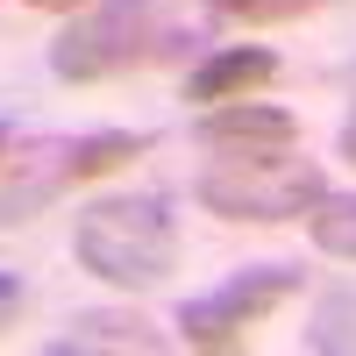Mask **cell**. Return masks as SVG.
Returning a JSON list of instances; mask_svg holds the SVG:
<instances>
[{"label":"cell","instance_id":"obj_1","mask_svg":"<svg viewBox=\"0 0 356 356\" xmlns=\"http://www.w3.org/2000/svg\"><path fill=\"white\" fill-rule=\"evenodd\" d=\"M72 257L79 271H93L107 285H157L178 257V221L164 193H114L93 200L72 221Z\"/></svg>","mask_w":356,"mask_h":356},{"label":"cell","instance_id":"obj_2","mask_svg":"<svg viewBox=\"0 0 356 356\" xmlns=\"http://www.w3.org/2000/svg\"><path fill=\"white\" fill-rule=\"evenodd\" d=\"M200 207L221 221H300L314 214V200L328 193L314 157H292V150H257V157H221L200 171Z\"/></svg>","mask_w":356,"mask_h":356},{"label":"cell","instance_id":"obj_3","mask_svg":"<svg viewBox=\"0 0 356 356\" xmlns=\"http://www.w3.org/2000/svg\"><path fill=\"white\" fill-rule=\"evenodd\" d=\"M157 36V8L150 0H86V15L57 29L50 43V72L65 86H93V79H114L129 72Z\"/></svg>","mask_w":356,"mask_h":356},{"label":"cell","instance_id":"obj_4","mask_svg":"<svg viewBox=\"0 0 356 356\" xmlns=\"http://www.w3.org/2000/svg\"><path fill=\"white\" fill-rule=\"evenodd\" d=\"M292 292H300V271H292V264H250V271L221 278L214 292L186 300L178 307V328H186L193 349H228V342H243V328H257L271 307H285Z\"/></svg>","mask_w":356,"mask_h":356},{"label":"cell","instance_id":"obj_5","mask_svg":"<svg viewBox=\"0 0 356 356\" xmlns=\"http://www.w3.org/2000/svg\"><path fill=\"white\" fill-rule=\"evenodd\" d=\"M65 186H79V171H72V136H36V143H22V150L0 164V228L36 221Z\"/></svg>","mask_w":356,"mask_h":356},{"label":"cell","instance_id":"obj_6","mask_svg":"<svg viewBox=\"0 0 356 356\" xmlns=\"http://www.w3.org/2000/svg\"><path fill=\"white\" fill-rule=\"evenodd\" d=\"M200 150L214 157H257V150H292V136H300V122H292L285 107H264V100H221L200 114Z\"/></svg>","mask_w":356,"mask_h":356},{"label":"cell","instance_id":"obj_7","mask_svg":"<svg viewBox=\"0 0 356 356\" xmlns=\"http://www.w3.org/2000/svg\"><path fill=\"white\" fill-rule=\"evenodd\" d=\"M171 335L150 328L143 314L129 307H93V314H72L65 335H50V356H164Z\"/></svg>","mask_w":356,"mask_h":356},{"label":"cell","instance_id":"obj_8","mask_svg":"<svg viewBox=\"0 0 356 356\" xmlns=\"http://www.w3.org/2000/svg\"><path fill=\"white\" fill-rule=\"evenodd\" d=\"M271 79H278V50H264V43H228V50L207 57V65L186 72V100L221 107V100H243V93H257V86H271Z\"/></svg>","mask_w":356,"mask_h":356},{"label":"cell","instance_id":"obj_9","mask_svg":"<svg viewBox=\"0 0 356 356\" xmlns=\"http://www.w3.org/2000/svg\"><path fill=\"white\" fill-rule=\"evenodd\" d=\"M307 349L314 356H356V278L321 292V307L307 321Z\"/></svg>","mask_w":356,"mask_h":356},{"label":"cell","instance_id":"obj_10","mask_svg":"<svg viewBox=\"0 0 356 356\" xmlns=\"http://www.w3.org/2000/svg\"><path fill=\"white\" fill-rule=\"evenodd\" d=\"M307 235H314V250L356 264V193H321L307 214Z\"/></svg>","mask_w":356,"mask_h":356},{"label":"cell","instance_id":"obj_11","mask_svg":"<svg viewBox=\"0 0 356 356\" xmlns=\"http://www.w3.org/2000/svg\"><path fill=\"white\" fill-rule=\"evenodd\" d=\"M150 150V136H129V129H100V136H72V171L79 178H100L114 164H129Z\"/></svg>","mask_w":356,"mask_h":356},{"label":"cell","instance_id":"obj_12","mask_svg":"<svg viewBox=\"0 0 356 356\" xmlns=\"http://www.w3.org/2000/svg\"><path fill=\"white\" fill-rule=\"evenodd\" d=\"M214 15H243V22H285V15H300L314 8V0H207Z\"/></svg>","mask_w":356,"mask_h":356},{"label":"cell","instance_id":"obj_13","mask_svg":"<svg viewBox=\"0 0 356 356\" xmlns=\"http://www.w3.org/2000/svg\"><path fill=\"white\" fill-rule=\"evenodd\" d=\"M22 300H29V285H22L15 271H0V328H8V321L22 314Z\"/></svg>","mask_w":356,"mask_h":356},{"label":"cell","instance_id":"obj_14","mask_svg":"<svg viewBox=\"0 0 356 356\" xmlns=\"http://www.w3.org/2000/svg\"><path fill=\"white\" fill-rule=\"evenodd\" d=\"M342 150L356 157V114H349V122H342Z\"/></svg>","mask_w":356,"mask_h":356},{"label":"cell","instance_id":"obj_15","mask_svg":"<svg viewBox=\"0 0 356 356\" xmlns=\"http://www.w3.org/2000/svg\"><path fill=\"white\" fill-rule=\"evenodd\" d=\"M29 8H86V0H29Z\"/></svg>","mask_w":356,"mask_h":356},{"label":"cell","instance_id":"obj_16","mask_svg":"<svg viewBox=\"0 0 356 356\" xmlns=\"http://www.w3.org/2000/svg\"><path fill=\"white\" fill-rule=\"evenodd\" d=\"M0 150H8V129H0Z\"/></svg>","mask_w":356,"mask_h":356}]
</instances>
